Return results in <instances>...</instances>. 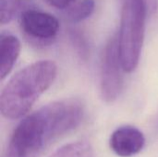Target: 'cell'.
<instances>
[{"label": "cell", "mask_w": 158, "mask_h": 157, "mask_svg": "<svg viewBox=\"0 0 158 157\" xmlns=\"http://www.w3.org/2000/svg\"><path fill=\"white\" fill-rule=\"evenodd\" d=\"M32 8H35L34 0H0L1 24H8Z\"/></svg>", "instance_id": "8"}, {"label": "cell", "mask_w": 158, "mask_h": 157, "mask_svg": "<svg viewBox=\"0 0 158 157\" xmlns=\"http://www.w3.org/2000/svg\"><path fill=\"white\" fill-rule=\"evenodd\" d=\"M56 72L57 67L51 60L34 62L17 72L1 93L2 116L10 120L25 116L38 98L53 84Z\"/></svg>", "instance_id": "2"}, {"label": "cell", "mask_w": 158, "mask_h": 157, "mask_svg": "<svg viewBox=\"0 0 158 157\" xmlns=\"http://www.w3.org/2000/svg\"><path fill=\"white\" fill-rule=\"evenodd\" d=\"M50 157H94V152L89 143L80 141L64 145Z\"/></svg>", "instance_id": "10"}, {"label": "cell", "mask_w": 158, "mask_h": 157, "mask_svg": "<svg viewBox=\"0 0 158 157\" xmlns=\"http://www.w3.org/2000/svg\"><path fill=\"white\" fill-rule=\"evenodd\" d=\"M20 53V42L11 33L0 36V76L3 81L12 70Z\"/></svg>", "instance_id": "7"}, {"label": "cell", "mask_w": 158, "mask_h": 157, "mask_svg": "<svg viewBox=\"0 0 158 157\" xmlns=\"http://www.w3.org/2000/svg\"><path fill=\"white\" fill-rule=\"evenodd\" d=\"M122 70L118 35H114L106 44L101 57L100 88L106 103L114 102L120 94L123 86Z\"/></svg>", "instance_id": "4"}, {"label": "cell", "mask_w": 158, "mask_h": 157, "mask_svg": "<svg viewBox=\"0 0 158 157\" xmlns=\"http://www.w3.org/2000/svg\"><path fill=\"white\" fill-rule=\"evenodd\" d=\"M48 5L61 10H66L78 0H44Z\"/></svg>", "instance_id": "11"}, {"label": "cell", "mask_w": 158, "mask_h": 157, "mask_svg": "<svg viewBox=\"0 0 158 157\" xmlns=\"http://www.w3.org/2000/svg\"><path fill=\"white\" fill-rule=\"evenodd\" d=\"M95 8L94 0H78L69 8L64 10L65 17L70 22H81L94 13Z\"/></svg>", "instance_id": "9"}, {"label": "cell", "mask_w": 158, "mask_h": 157, "mask_svg": "<svg viewBox=\"0 0 158 157\" xmlns=\"http://www.w3.org/2000/svg\"><path fill=\"white\" fill-rule=\"evenodd\" d=\"M84 105L75 98L50 103L23 118L9 140L7 157H40L56 141L76 129Z\"/></svg>", "instance_id": "1"}, {"label": "cell", "mask_w": 158, "mask_h": 157, "mask_svg": "<svg viewBox=\"0 0 158 157\" xmlns=\"http://www.w3.org/2000/svg\"><path fill=\"white\" fill-rule=\"evenodd\" d=\"M146 16V0H121L118 41L125 72H132L139 64L144 41Z\"/></svg>", "instance_id": "3"}, {"label": "cell", "mask_w": 158, "mask_h": 157, "mask_svg": "<svg viewBox=\"0 0 158 157\" xmlns=\"http://www.w3.org/2000/svg\"><path fill=\"white\" fill-rule=\"evenodd\" d=\"M19 22L25 36L37 45L50 44L59 31V21L55 16L36 8L26 11Z\"/></svg>", "instance_id": "5"}, {"label": "cell", "mask_w": 158, "mask_h": 157, "mask_svg": "<svg viewBox=\"0 0 158 157\" xmlns=\"http://www.w3.org/2000/svg\"><path fill=\"white\" fill-rule=\"evenodd\" d=\"M109 143L113 152L118 156L131 157L142 151L145 138L137 128L123 126L112 133Z\"/></svg>", "instance_id": "6"}]
</instances>
